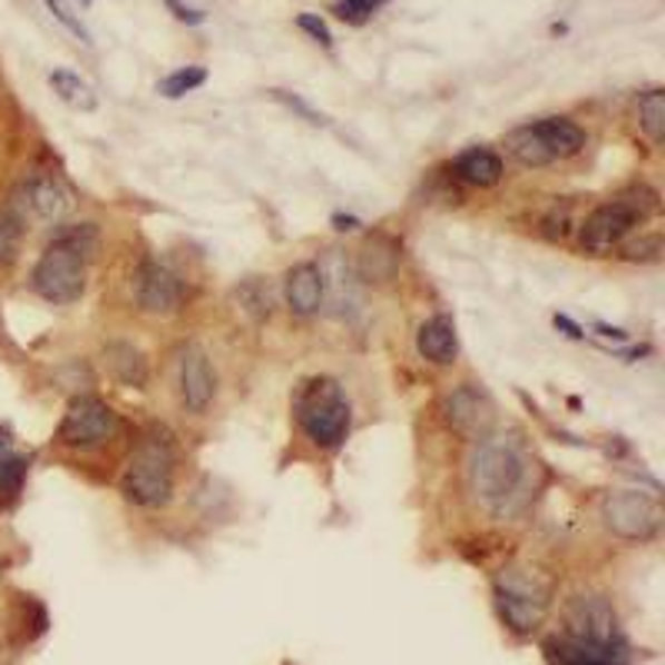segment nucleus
Listing matches in <instances>:
<instances>
[{
    "mask_svg": "<svg viewBox=\"0 0 665 665\" xmlns=\"http://www.w3.org/2000/svg\"><path fill=\"white\" fill-rule=\"evenodd\" d=\"M532 476V459L526 446L512 437H486L479 440L469 459V482L479 502L492 512H512L526 502Z\"/></svg>",
    "mask_w": 665,
    "mask_h": 665,
    "instance_id": "nucleus-1",
    "label": "nucleus"
},
{
    "mask_svg": "<svg viewBox=\"0 0 665 665\" xmlns=\"http://www.w3.org/2000/svg\"><path fill=\"white\" fill-rule=\"evenodd\" d=\"M174 482H177V449L167 433L154 430L134 446L120 479V492L127 502L140 509H160L174 499Z\"/></svg>",
    "mask_w": 665,
    "mask_h": 665,
    "instance_id": "nucleus-2",
    "label": "nucleus"
},
{
    "mask_svg": "<svg viewBox=\"0 0 665 665\" xmlns=\"http://www.w3.org/2000/svg\"><path fill=\"white\" fill-rule=\"evenodd\" d=\"M293 413L306 440L320 449H340L350 437L353 410L343 393V387L330 376L306 380L293 397Z\"/></svg>",
    "mask_w": 665,
    "mask_h": 665,
    "instance_id": "nucleus-3",
    "label": "nucleus"
},
{
    "mask_svg": "<svg viewBox=\"0 0 665 665\" xmlns=\"http://www.w3.org/2000/svg\"><path fill=\"white\" fill-rule=\"evenodd\" d=\"M492 599H496V613L506 623V629H512L516 636H529L546 623L549 606H552V589L539 573L509 566V569L496 573Z\"/></svg>",
    "mask_w": 665,
    "mask_h": 665,
    "instance_id": "nucleus-4",
    "label": "nucleus"
},
{
    "mask_svg": "<svg viewBox=\"0 0 665 665\" xmlns=\"http://www.w3.org/2000/svg\"><path fill=\"white\" fill-rule=\"evenodd\" d=\"M659 211V197L653 190H629L609 204H599L579 229V243L586 253H609L619 246L649 214Z\"/></svg>",
    "mask_w": 665,
    "mask_h": 665,
    "instance_id": "nucleus-5",
    "label": "nucleus"
},
{
    "mask_svg": "<svg viewBox=\"0 0 665 665\" xmlns=\"http://www.w3.org/2000/svg\"><path fill=\"white\" fill-rule=\"evenodd\" d=\"M30 290L57 306L77 303L87 290V260L70 250L60 239H50V246L40 253V260L33 263L30 273Z\"/></svg>",
    "mask_w": 665,
    "mask_h": 665,
    "instance_id": "nucleus-6",
    "label": "nucleus"
},
{
    "mask_svg": "<svg viewBox=\"0 0 665 665\" xmlns=\"http://www.w3.org/2000/svg\"><path fill=\"white\" fill-rule=\"evenodd\" d=\"M603 526L626 542H649L663 529V506L643 489H616L603 499Z\"/></svg>",
    "mask_w": 665,
    "mask_h": 665,
    "instance_id": "nucleus-7",
    "label": "nucleus"
},
{
    "mask_svg": "<svg viewBox=\"0 0 665 665\" xmlns=\"http://www.w3.org/2000/svg\"><path fill=\"white\" fill-rule=\"evenodd\" d=\"M120 433V417L100 397H74L57 427V443L67 449H97Z\"/></svg>",
    "mask_w": 665,
    "mask_h": 665,
    "instance_id": "nucleus-8",
    "label": "nucleus"
},
{
    "mask_svg": "<svg viewBox=\"0 0 665 665\" xmlns=\"http://www.w3.org/2000/svg\"><path fill=\"white\" fill-rule=\"evenodd\" d=\"M134 293H137V303H140L144 313L170 316V313H177L184 306L187 286L167 263L144 260L137 266V276H134Z\"/></svg>",
    "mask_w": 665,
    "mask_h": 665,
    "instance_id": "nucleus-9",
    "label": "nucleus"
},
{
    "mask_svg": "<svg viewBox=\"0 0 665 665\" xmlns=\"http://www.w3.org/2000/svg\"><path fill=\"white\" fill-rule=\"evenodd\" d=\"M443 420L449 423L452 433L466 437V440H486L496 427V407L492 400L479 390V387H456L452 393H446L443 400Z\"/></svg>",
    "mask_w": 665,
    "mask_h": 665,
    "instance_id": "nucleus-10",
    "label": "nucleus"
},
{
    "mask_svg": "<svg viewBox=\"0 0 665 665\" xmlns=\"http://www.w3.org/2000/svg\"><path fill=\"white\" fill-rule=\"evenodd\" d=\"M549 665H629V646L623 636L616 639H579L559 633L542 643Z\"/></svg>",
    "mask_w": 665,
    "mask_h": 665,
    "instance_id": "nucleus-11",
    "label": "nucleus"
},
{
    "mask_svg": "<svg viewBox=\"0 0 665 665\" xmlns=\"http://www.w3.org/2000/svg\"><path fill=\"white\" fill-rule=\"evenodd\" d=\"M177 373H180L177 387H180L184 410L204 413L214 403V397H217V373L211 366V356L201 346H187L180 353V370Z\"/></svg>",
    "mask_w": 665,
    "mask_h": 665,
    "instance_id": "nucleus-12",
    "label": "nucleus"
},
{
    "mask_svg": "<svg viewBox=\"0 0 665 665\" xmlns=\"http://www.w3.org/2000/svg\"><path fill=\"white\" fill-rule=\"evenodd\" d=\"M563 633L579 636V639H616L619 636L616 609L603 596H579L566 609V629Z\"/></svg>",
    "mask_w": 665,
    "mask_h": 665,
    "instance_id": "nucleus-13",
    "label": "nucleus"
},
{
    "mask_svg": "<svg viewBox=\"0 0 665 665\" xmlns=\"http://www.w3.org/2000/svg\"><path fill=\"white\" fill-rule=\"evenodd\" d=\"M283 296H286V306L290 313L296 316H313L320 313L323 306V273H320V263H296L286 270V280H283Z\"/></svg>",
    "mask_w": 665,
    "mask_h": 665,
    "instance_id": "nucleus-14",
    "label": "nucleus"
},
{
    "mask_svg": "<svg viewBox=\"0 0 665 665\" xmlns=\"http://www.w3.org/2000/svg\"><path fill=\"white\" fill-rule=\"evenodd\" d=\"M452 174L469 187H496L502 180V157L489 147H472L452 160Z\"/></svg>",
    "mask_w": 665,
    "mask_h": 665,
    "instance_id": "nucleus-15",
    "label": "nucleus"
},
{
    "mask_svg": "<svg viewBox=\"0 0 665 665\" xmlns=\"http://www.w3.org/2000/svg\"><path fill=\"white\" fill-rule=\"evenodd\" d=\"M23 207L37 217V221H60L70 207L67 190L53 180V177H30L23 184Z\"/></svg>",
    "mask_w": 665,
    "mask_h": 665,
    "instance_id": "nucleus-16",
    "label": "nucleus"
},
{
    "mask_svg": "<svg viewBox=\"0 0 665 665\" xmlns=\"http://www.w3.org/2000/svg\"><path fill=\"white\" fill-rule=\"evenodd\" d=\"M417 350L423 360L437 363V366H449L459 353V340H456V326L449 316H433L420 326L417 333Z\"/></svg>",
    "mask_w": 665,
    "mask_h": 665,
    "instance_id": "nucleus-17",
    "label": "nucleus"
},
{
    "mask_svg": "<svg viewBox=\"0 0 665 665\" xmlns=\"http://www.w3.org/2000/svg\"><path fill=\"white\" fill-rule=\"evenodd\" d=\"M532 127L556 160H566L586 150V130L573 124L569 117H546V120H536Z\"/></svg>",
    "mask_w": 665,
    "mask_h": 665,
    "instance_id": "nucleus-18",
    "label": "nucleus"
},
{
    "mask_svg": "<svg viewBox=\"0 0 665 665\" xmlns=\"http://www.w3.org/2000/svg\"><path fill=\"white\" fill-rule=\"evenodd\" d=\"M27 469H30V459L13 449L10 430H0V499L3 502H13L20 496Z\"/></svg>",
    "mask_w": 665,
    "mask_h": 665,
    "instance_id": "nucleus-19",
    "label": "nucleus"
},
{
    "mask_svg": "<svg viewBox=\"0 0 665 665\" xmlns=\"http://www.w3.org/2000/svg\"><path fill=\"white\" fill-rule=\"evenodd\" d=\"M104 356H107V370L120 383H127V387H147L150 370H147V360H144L140 350H134L130 343H110Z\"/></svg>",
    "mask_w": 665,
    "mask_h": 665,
    "instance_id": "nucleus-20",
    "label": "nucleus"
},
{
    "mask_svg": "<svg viewBox=\"0 0 665 665\" xmlns=\"http://www.w3.org/2000/svg\"><path fill=\"white\" fill-rule=\"evenodd\" d=\"M506 150L512 154V160H519L522 167H549L556 157L549 154V147L542 144V137L536 134L532 124L526 127H516L509 137H506Z\"/></svg>",
    "mask_w": 665,
    "mask_h": 665,
    "instance_id": "nucleus-21",
    "label": "nucleus"
},
{
    "mask_svg": "<svg viewBox=\"0 0 665 665\" xmlns=\"http://www.w3.org/2000/svg\"><path fill=\"white\" fill-rule=\"evenodd\" d=\"M50 87H53V94L63 100V104H70V107H80V110H94V90L74 74V70H53L50 74Z\"/></svg>",
    "mask_w": 665,
    "mask_h": 665,
    "instance_id": "nucleus-22",
    "label": "nucleus"
},
{
    "mask_svg": "<svg viewBox=\"0 0 665 665\" xmlns=\"http://www.w3.org/2000/svg\"><path fill=\"white\" fill-rule=\"evenodd\" d=\"M639 127L646 130V137L653 144H663L665 137V94L656 87V90H646L639 97Z\"/></svg>",
    "mask_w": 665,
    "mask_h": 665,
    "instance_id": "nucleus-23",
    "label": "nucleus"
},
{
    "mask_svg": "<svg viewBox=\"0 0 665 665\" xmlns=\"http://www.w3.org/2000/svg\"><path fill=\"white\" fill-rule=\"evenodd\" d=\"M204 84H207V70H204L201 63H190V67L174 70L170 77H164V80L157 84V94H164L167 100H177V97H187L190 90H197V87H204Z\"/></svg>",
    "mask_w": 665,
    "mask_h": 665,
    "instance_id": "nucleus-24",
    "label": "nucleus"
},
{
    "mask_svg": "<svg viewBox=\"0 0 665 665\" xmlns=\"http://www.w3.org/2000/svg\"><path fill=\"white\" fill-rule=\"evenodd\" d=\"M20 239H23V221L10 207H0V270L17 260Z\"/></svg>",
    "mask_w": 665,
    "mask_h": 665,
    "instance_id": "nucleus-25",
    "label": "nucleus"
},
{
    "mask_svg": "<svg viewBox=\"0 0 665 665\" xmlns=\"http://www.w3.org/2000/svg\"><path fill=\"white\" fill-rule=\"evenodd\" d=\"M383 3H390V0H333V13H336L343 23L363 27L373 13H380Z\"/></svg>",
    "mask_w": 665,
    "mask_h": 665,
    "instance_id": "nucleus-26",
    "label": "nucleus"
},
{
    "mask_svg": "<svg viewBox=\"0 0 665 665\" xmlns=\"http://www.w3.org/2000/svg\"><path fill=\"white\" fill-rule=\"evenodd\" d=\"M43 3H47V10H50V13H53V17H57V20H60V23H63V27H67V30L77 37V40H84L87 47L94 43V37H90V30L80 23V17H74V13H70V10H67L60 0H43Z\"/></svg>",
    "mask_w": 665,
    "mask_h": 665,
    "instance_id": "nucleus-27",
    "label": "nucleus"
},
{
    "mask_svg": "<svg viewBox=\"0 0 665 665\" xmlns=\"http://www.w3.org/2000/svg\"><path fill=\"white\" fill-rule=\"evenodd\" d=\"M296 27H300V30H306L316 43L333 47V33H330V27H326V20H323V17H316V13H300V17H296Z\"/></svg>",
    "mask_w": 665,
    "mask_h": 665,
    "instance_id": "nucleus-28",
    "label": "nucleus"
},
{
    "mask_svg": "<svg viewBox=\"0 0 665 665\" xmlns=\"http://www.w3.org/2000/svg\"><path fill=\"white\" fill-rule=\"evenodd\" d=\"M273 97H276L280 104H286L290 110H296V114H300L303 120H310V124H316V127H320V124H326V117H323L320 110H313V107H310L306 100H300L296 94H286V90H273Z\"/></svg>",
    "mask_w": 665,
    "mask_h": 665,
    "instance_id": "nucleus-29",
    "label": "nucleus"
},
{
    "mask_svg": "<svg viewBox=\"0 0 665 665\" xmlns=\"http://www.w3.org/2000/svg\"><path fill=\"white\" fill-rule=\"evenodd\" d=\"M659 253H663V239L659 236H646V239L626 246L629 260H659Z\"/></svg>",
    "mask_w": 665,
    "mask_h": 665,
    "instance_id": "nucleus-30",
    "label": "nucleus"
},
{
    "mask_svg": "<svg viewBox=\"0 0 665 665\" xmlns=\"http://www.w3.org/2000/svg\"><path fill=\"white\" fill-rule=\"evenodd\" d=\"M167 7L174 10V17H177L180 23H190V27H197V23H204V20H207V13H204V10H197V7H190V3L167 0Z\"/></svg>",
    "mask_w": 665,
    "mask_h": 665,
    "instance_id": "nucleus-31",
    "label": "nucleus"
},
{
    "mask_svg": "<svg viewBox=\"0 0 665 665\" xmlns=\"http://www.w3.org/2000/svg\"><path fill=\"white\" fill-rule=\"evenodd\" d=\"M552 323H556L559 330H566V336H573V340H583V336H586V333H583L569 316H559V313H556V316H552Z\"/></svg>",
    "mask_w": 665,
    "mask_h": 665,
    "instance_id": "nucleus-32",
    "label": "nucleus"
},
{
    "mask_svg": "<svg viewBox=\"0 0 665 665\" xmlns=\"http://www.w3.org/2000/svg\"><path fill=\"white\" fill-rule=\"evenodd\" d=\"M333 226H336V229H356L360 221H356V217H350V214H336V217H333Z\"/></svg>",
    "mask_w": 665,
    "mask_h": 665,
    "instance_id": "nucleus-33",
    "label": "nucleus"
},
{
    "mask_svg": "<svg viewBox=\"0 0 665 665\" xmlns=\"http://www.w3.org/2000/svg\"><path fill=\"white\" fill-rule=\"evenodd\" d=\"M596 330H599L603 336H609V340H626V336H629L626 330H619V326H606V323H599Z\"/></svg>",
    "mask_w": 665,
    "mask_h": 665,
    "instance_id": "nucleus-34",
    "label": "nucleus"
},
{
    "mask_svg": "<svg viewBox=\"0 0 665 665\" xmlns=\"http://www.w3.org/2000/svg\"><path fill=\"white\" fill-rule=\"evenodd\" d=\"M77 3H84V7H90V3H94V0H77Z\"/></svg>",
    "mask_w": 665,
    "mask_h": 665,
    "instance_id": "nucleus-35",
    "label": "nucleus"
},
{
    "mask_svg": "<svg viewBox=\"0 0 665 665\" xmlns=\"http://www.w3.org/2000/svg\"><path fill=\"white\" fill-rule=\"evenodd\" d=\"M0 566H3V563H0Z\"/></svg>",
    "mask_w": 665,
    "mask_h": 665,
    "instance_id": "nucleus-36",
    "label": "nucleus"
}]
</instances>
